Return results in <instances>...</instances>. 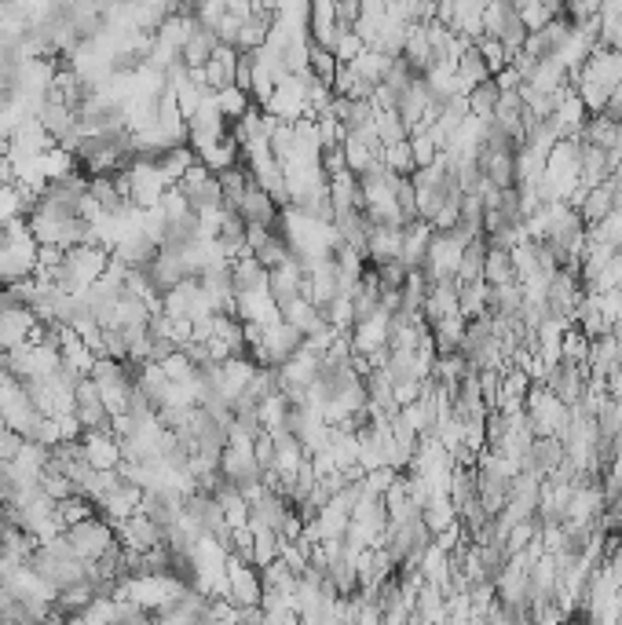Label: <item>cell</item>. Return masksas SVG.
Wrapping results in <instances>:
<instances>
[{
  "instance_id": "cell-1",
  "label": "cell",
  "mask_w": 622,
  "mask_h": 625,
  "mask_svg": "<svg viewBox=\"0 0 622 625\" xmlns=\"http://www.w3.org/2000/svg\"><path fill=\"white\" fill-rule=\"evenodd\" d=\"M524 417L527 424H531V432H535V439H546V435H564V428H568L571 421V410L564 403H557L553 395H549L546 384H531V392H527L524 399Z\"/></svg>"
},
{
  "instance_id": "cell-2",
  "label": "cell",
  "mask_w": 622,
  "mask_h": 625,
  "mask_svg": "<svg viewBox=\"0 0 622 625\" xmlns=\"http://www.w3.org/2000/svg\"><path fill=\"white\" fill-rule=\"evenodd\" d=\"M483 37H491V41H498L509 52V59H513L516 52H524V41H527V30L524 22H520V11H516V4H483Z\"/></svg>"
},
{
  "instance_id": "cell-3",
  "label": "cell",
  "mask_w": 622,
  "mask_h": 625,
  "mask_svg": "<svg viewBox=\"0 0 622 625\" xmlns=\"http://www.w3.org/2000/svg\"><path fill=\"white\" fill-rule=\"evenodd\" d=\"M176 191L183 194V202L187 209L198 212V216H213V212H224V191H220V180H216L213 172L205 169L202 161L194 165L180 183H176Z\"/></svg>"
},
{
  "instance_id": "cell-4",
  "label": "cell",
  "mask_w": 622,
  "mask_h": 625,
  "mask_svg": "<svg viewBox=\"0 0 622 625\" xmlns=\"http://www.w3.org/2000/svg\"><path fill=\"white\" fill-rule=\"evenodd\" d=\"M538 384H546L549 395H553L557 403L575 410V406H582L586 395H590V370H586V366H571V362H553Z\"/></svg>"
},
{
  "instance_id": "cell-5",
  "label": "cell",
  "mask_w": 622,
  "mask_h": 625,
  "mask_svg": "<svg viewBox=\"0 0 622 625\" xmlns=\"http://www.w3.org/2000/svg\"><path fill=\"white\" fill-rule=\"evenodd\" d=\"M66 541L77 549V556L85 563H96L103 552L118 541V530H114V523H107L103 516H92V520H81L74 523V527H66L63 530Z\"/></svg>"
},
{
  "instance_id": "cell-6",
  "label": "cell",
  "mask_w": 622,
  "mask_h": 625,
  "mask_svg": "<svg viewBox=\"0 0 622 625\" xmlns=\"http://www.w3.org/2000/svg\"><path fill=\"white\" fill-rule=\"evenodd\" d=\"M158 256H161V245L154 242L143 227H136L132 234H125V238L110 249V260H114L118 267H125L129 275H147Z\"/></svg>"
},
{
  "instance_id": "cell-7",
  "label": "cell",
  "mask_w": 622,
  "mask_h": 625,
  "mask_svg": "<svg viewBox=\"0 0 622 625\" xmlns=\"http://www.w3.org/2000/svg\"><path fill=\"white\" fill-rule=\"evenodd\" d=\"M227 600L235 604V611L260 607V600H264V578H260V571L253 563L227 556Z\"/></svg>"
},
{
  "instance_id": "cell-8",
  "label": "cell",
  "mask_w": 622,
  "mask_h": 625,
  "mask_svg": "<svg viewBox=\"0 0 622 625\" xmlns=\"http://www.w3.org/2000/svg\"><path fill=\"white\" fill-rule=\"evenodd\" d=\"M165 180H161V172L151 169V165H132L129 169V205L136 212H151L161 205V198H165Z\"/></svg>"
},
{
  "instance_id": "cell-9",
  "label": "cell",
  "mask_w": 622,
  "mask_h": 625,
  "mask_svg": "<svg viewBox=\"0 0 622 625\" xmlns=\"http://www.w3.org/2000/svg\"><path fill=\"white\" fill-rule=\"evenodd\" d=\"M560 465H564V443H560L557 435H546V439H535V443H531L527 457L520 461V472L535 476L538 483H546V479L557 476Z\"/></svg>"
},
{
  "instance_id": "cell-10",
  "label": "cell",
  "mask_w": 622,
  "mask_h": 625,
  "mask_svg": "<svg viewBox=\"0 0 622 625\" xmlns=\"http://www.w3.org/2000/svg\"><path fill=\"white\" fill-rule=\"evenodd\" d=\"M516 158H520V154H513V150L476 147V169H480L483 180H491L498 191L520 187V180H516Z\"/></svg>"
},
{
  "instance_id": "cell-11",
  "label": "cell",
  "mask_w": 622,
  "mask_h": 625,
  "mask_svg": "<svg viewBox=\"0 0 622 625\" xmlns=\"http://www.w3.org/2000/svg\"><path fill=\"white\" fill-rule=\"evenodd\" d=\"M118 541L125 545L129 552H154V549H161L165 545V530L161 527H154L143 512H136V516H129L125 523H118Z\"/></svg>"
},
{
  "instance_id": "cell-12",
  "label": "cell",
  "mask_w": 622,
  "mask_h": 625,
  "mask_svg": "<svg viewBox=\"0 0 622 625\" xmlns=\"http://www.w3.org/2000/svg\"><path fill=\"white\" fill-rule=\"evenodd\" d=\"M246 238H249V227L246 220L238 216V212H220V223H216V253L224 256V260H238V256H249L246 249Z\"/></svg>"
},
{
  "instance_id": "cell-13",
  "label": "cell",
  "mask_w": 622,
  "mask_h": 625,
  "mask_svg": "<svg viewBox=\"0 0 622 625\" xmlns=\"http://www.w3.org/2000/svg\"><path fill=\"white\" fill-rule=\"evenodd\" d=\"M231 286H235V300L268 297V271L253 256H238L231 264Z\"/></svg>"
},
{
  "instance_id": "cell-14",
  "label": "cell",
  "mask_w": 622,
  "mask_h": 625,
  "mask_svg": "<svg viewBox=\"0 0 622 625\" xmlns=\"http://www.w3.org/2000/svg\"><path fill=\"white\" fill-rule=\"evenodd\" d=\"M216 52H220L216 33L209 30V26H202V22H194L191 33H187V41H183V48H180V59L187 63V70H191V74L205 70V66H209V59H213Z\"/></svg>"
},
{
  "instance_id": "cell-15",
  "label": "cell",
  "mask_w": 622,
  "mask_h": 625,
  "mask_svg": "<svg viewBox=\"0 0 622 625\" xmlns=\"http://www.w3.org/2000/svg\"><path fill=\"white\" fill-rule=\"evenodd\" d=\"M271 30H275V8L253 4V11L242 19V30H238V52H260L268 44Z\"/></svg>"
},
{
  "instance_id": "cell-16",
  "label": "cell",
  "mask_w": 622,
  "mask_h": 625,
  "mask_svg": "<svg viewBox=\"0 0 622 625\" xmlns=\"http://www.w3.org/2000/svg\"><path fill=\"white\" fill-rule=\"evenodd\" d=\"M612 212H615V176L612 180H604L601 187H590L579 202V216L586 227H601Z\"/></svg>"
},
{
  "instance_id": "cell-17",
  "label": "cell",
  "mask_w": 622,
  "mask_h": 625,
  "mask_svg": "<svg viewBox=\"0 0 622 625\" xmlns=\"http://www.w3.org/2000/svg\"><path fill=\"white\" fill-rule=\"evenodd\" d=\"M235 63H238V52L235 48H220V52L209 59V66L205 70H198L202 74V85L209 88V92H227V88H235Z\"/></svg>"
},
{
  "instance_id": "cell-18",
  "label": "cell",
  "mask_w": 622,
  "mask_h": 625,
  "mask_svg": "<svg viewBox=\"0 0 622 625\" xmlns=\"http://www.w3.org/2000/svg\"><path fill=\"white\" fill-rule=\"evenodd\" d=\"M81 443H85L88 465L96 472H110V468L121 465V446L114 435H81Z\"/></svg>"
},
{
  "instance_id": "cell-19",
  "label": "cell",
  "mask_w": 622,
  "mask_h": 625,
  "mask_svg": "<svg viewBox=\"0 0 622 625\" xmlns=\"http://www.w3.org/2000/svg\"><path fill=\"white\" fill-rule=\"evenodd\" d=\"M498 99H502V88L491 81H483V85H476L465 96V106H469V117H476V121H483V125H491L494 121V110H498Z\"/></svg>"
},
{
  "instance_id": "cell-20",
  "label": "cell",
  "mask_w": 622,
  "mask_h": 625,
  "mask_svg": "<svg viewBox=\"0 0 622 625\" xmlns=\"http://www.w3.org/2000/svg\"><path fill=\"white\" fill-rule=\"evenodd\" d=\"M483 286H491V289L516 286L513 253H502V249H487V264H483Z\"/></svg>"
},
{
  "instance_id": "cell-21",
  "label": "cell",
  "mask_w": 622,
  "mask_h": 625,
  "mask_svg": "<svg viewBox=\"0 0 622 625\" xmlns=\"http://www.w3.org/2000/svg\"><path fill=\"white\" fill-rule=\"evenodd\" d=\"M483 264H487V242L476 238L472 245H465L462 264H458V282L472 286V282H483Z\"/></svg>"
},
{
  "instance_id": "cell-22",
  "label": "cell",
  "mask_w": 622,
  "mask_h": 625,
  "mask_svg": "<svg viewBox=\"0 0 622 625\" xmlns=\"http://www.w3.org/2000/svg\"><path fill=\"white\" fill-rule=\"evenodd\" d=\"M392 198H396V212L399 220H403V227H410V223H418V191H414V183H410V176H396L392 180Z\"/></svg>"
},
{
  "instance_id": "cell-23",
  "label": "cell",
  "mask_w": 622,
  "mask_h": 625,
  "mask_svg": "<svg viewBox=\"0 0 622 625\" xmlns=\"http://www.w3.org/2000/svg\"><path fill=\"white\" fill-rule=\"evenodd\" d=\"M370 271H374L377 286H381V293H399V289L407 286V264L403 260H381V264H366Z\"/></svg>"
},
{
  "instance_id": "cell-24",
  "label": "cell",
  "mask_w": 622,
  "mask_h": 625,
  "mask_svg": "<svg viewBox=\"0 0 622 625\" xmlns=\"http://www.w3.org/2000/svg\"><path fill=\"white\" fill-rule=\"evenodd\" d=\"M487 293H491V289L483 286V282H472V286L458 289V311H462L465 322L487 315Z\"/></svg>"
},
{
  "instance_id": "cell-25",
  "label": "cell",
  "mask_w": 622,
  "mask_h": 625,
  "mask_svg": "<svg viewBox=\"0 0 622 625\" xmlns=\"http://www.w3.org/2000/svg\"><path fill=\"white\" fill-rule=\"evenodd\" d=\"M381 161H385V169L392 172V176H414V172H418L414 154H410V139L407 143H396V147H385Z\"/></svg>"
},
{
  "instance_id": "cell-26",
  "label": "cell",
  "mask_w": 622,
  "mask_h": 625,
  "mask_svg": "<svg viewBox=\"0 0 622 625\" xmlns=\"http://www.w3.org/2000/svg\"><path fill=\"white\" fill-rule=\"evenodd\" d=\"M410 154H414V165H418V169H429V165H436V158H440L443 150H440V143L432 139V132H414V136H410Z\"/></svg>"
},
{
  "instance_id": "cell-27",
  "label": "cell",
  "mask_w": 622,
  "mask_h": 625,
  "mask_svg": "<svg viewBox=\"0 0 622 625\" xmlns=\"http://www.w3.org/2000/svg\"><path fill=\"white\" fill-rule=\"evenodd\" d=\"M308 70L311 77H319V81H326V85H333L337 81V59H333V52H326V48H315L311 44V55H308Z\"/></svg>"
},
{
  "instance_id": "cell-28",
  "label": "cell",
  "mask_w": 622,
  "mask_h": 625,
  "mask_svg": "<svg viewBox=\"0 0 622 625\" xmlns=\"http://www.w3.org/2000/svg\"><path fill=\"white\" fill-rule=\"evenodd\" d=\"M253 74H257V52H238L235 88L242 92V96H253Z\"/></svg>"
},
{
  "instance_id": "cell-29",
  "label": "cell",
  "mask_w": 622,
  "mask_h": 625,
  "mask_svg": "<svg viewBox=\"0 0 622 625\" xmlns=\"http://www.w3.org/2000/svg\"><path fill=\"white\" fill-rule=\"evenodd\" d=\"M235 625H271L268 615H264V607H246V611H238Z\"/></svg>"
}]
</instances>
